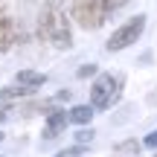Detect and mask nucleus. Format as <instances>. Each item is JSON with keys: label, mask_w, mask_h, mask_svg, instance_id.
<instances>
[{"label": "nucleus", "mask_w": 157, "mask_h": 157, "mask_svg": "<svg viewBox=\"0 0 157 157\" xmlns=\"http://www.w3.org/2000/svg\"><path fill=\"white\" fill-rule=\"evenodd\" d=\"M38 35L44 41H50L52 47H58V50H70V44H73V38H70V26H67V17L61 15V12L56 9H47L44 15H41L38 21Z\"/></svg>", "instance_id": "f257e3e1"}, {"label": "nucleus", "mask_w": 157, "mask_h": 157, "mask_svg": "<svg viewBox=\"0 0 157 157\" xmlns=\"http://www.w3.org/2000/svg\"><path fill=\"white\" fill-rule=\"evenodd\" d=\"M108 12H111V0H76L70 15L78 26L84 29H99L105 23Z\"/></svg>", "instance_id": "f03ea898"}, {"label": "nucleus", "mask_w": 157, "mask_h": 157, "mask_svg": "<svg viewBox=\"0 0 157 157\" xmlns=\"http://www.w3.org/2000/svg\"><path fill=\"white\" fill-rule=\"evenodd\" d=\"M143 29H146V15L131 17L128 23H122V26H119L117 32L108 38V50L117 52V50H125V47H131V44H134V41L143 35Z\"/></svg>", "instance_id": "7ed1b4c3"}, {"label": "nucleus", "mask_w": 157, "mask_h": 157, "mask_svg": "<svg viewBox=\"0 0 157 157\" xmlns=\"http://www.w3.org/2000/svg\"><path fill=\"white\" fill-rule=\"evenodd\" d=\"M117 96H119L117 78L108 76V73H102L93 82V87H90V105H93V108H108L111 102H117Z\"/></svg>", "instance_id": "20e7f679"}, {"label": "nucleus", "mask_w": 157, "mask_h": 157, "mask_svg": "<svg viewBox=\"0 0 157 157\" xmlns=\"http://www.w3.org/2000/svg\"><path fill=\"white\" fill-rule=\"evenodd\" d=\"M17 41V32H15V23H12V17L0 15V52H6L12 44Z\"/></svg>", "instance_id": "39448f33"}, {"label": "nucleus", "mask_w": 157, "mask_h": 157, "mask_svg": "<svg viewBox=\"0 0 157 157\" xmlns=\"http://www.w3.org/2000/svg\"><path fill=\"white\" fill-rule=\"evenodd\" d=\"M70 119H67V113L64 111H56V113H50V119H47V128H44V137L47 140H52V137H58L64 131V125H67Z\"/></svg>", "instance_id": "423d86ee"}, {"label": "nucleus", "mask_w": 157, "mask_h": 157, "mask_svg": "<svg viewBox=\"0 0 157 157\" xmlns=\"http://www.w3.org/2000/svg\"><path fill=\"white\" fill-rule=\"evenodd\" d=\"M67 119L73 125H87L90 119H93V105H76V108H70Z\"/></svg>", "instance_id": "0eeeda50"}, {"label": "nucleus", "mask_w": 157, "mask_h": 157, "mask_svg": "<svg viewBox=\"0 0 157 157\" xmlns=\"http://www.w3.org/2000/svg\"><path fill=\"white\" fill-rule=\"evenodd\" d=\"M38 87H32V84H21L17 82L15 87H3L0 90V102H6V99H17V96H29V93H35Z\"/></svg>", "instance_id": "6e6552de"}, {"label": "nucleus", "mask_w": 157, "mask_h": 157, "mask_svg": "<svg viewBox=\"0 0 157 157\" xmlns=\"http://www.w3.org/2000/svg\"><path fill=\"white\" fill-rule=\"evenodd\" d=\"M17 82L21 84H32V87H41V84L47 82V76L35 73V70H21V73H17Z\"/></svg>", "instance_id": "1a4fd4ad"}, {"label": "nucleus", "mask_w": 157, "mask_h": 157, "mask_svg": "<svg viewBox=\"0 0 157 157\" xmlns=\"http://www.w3.org/2000/svg\"><path fill=\"white\" fill-rule=\"evenodd\" d=\"M137 148H140V146H137L134 140H128V143H119V146H117V151H128V154H134Z\"/></svg>", "instance_id": "9d476101"}, {"label": "nucleus", "mask_w": 157, "mask_h": 157, "mask_svg": "<svg viewBox=\"0 0 157 157\" xmlns=\"http://www.w3.org/2000/svg\"><path fill=\"white\" fill-rule=\"evenodd\" d=\"M78 154H84V148H82V146H76V148H64L58 157H78Z\"/></svg>", "instance_id": "9b49d317"}, {"label": "nucleus", "mask_w": 157, "mask_h": 157, "mask_svg": "<svg viewBox=\"0 0 157 157\" xmlns=\"http://www.w3.org/2000/svg\"><path fill=\"white\" fill-rule=\"evenodd\" d=\"M93 73H96V67H93V64H84V67L78 70V76H82V78H90Z\"/></svg>", "instance_id": "f8f14e48"}, {"label": "nucleus", "mask_w": 157, "mask_h": 157, "mask_svg": "<svg viewBox=\"0 0 157 157\" xmlns=\"http://www.w3.org/2000/svg\"><path fill=\"white\" fill-rule=\"evenodd\" d=\"M143 143H146L148 148H157V131H151V134H148V137H146Z\"/></svg>", "instance_id": "ddd939ff"}, {"label": "nucleus", "mask_w": 157, "mask_h": 157, "mask_svg": "<svg viewBox=\"0 0 157 157\" xmlns=\"http://www.w3.org/2000/svg\"><path fill=\"white\" fill-rule=\"evenodd\" d=\"M90 137H93V131H76V140H82V143H87Z\"/></svg>", "instance_id": "4468645a"}, {"label": "nucleus", "mask_w": 157, "mask_h": 157, "mask_svg": "<svg viewBox=\"0 0 157 157\" xmlns=\"http://www.w3.org/2000/svg\"><path fill=\"white\" fill-rule=\"evenodd\" d=\"M125 0H111V9H117V6H122Z\"/></svg>", "instance_id": "2eb2a0df"}, {"label": "nucleus", "mask_w": 157, "mask_h": 157, "mask_svg": "<svg viewBox=\"0 0 157 157\" xmlns=\"http://www.w3.org/2000/svg\"><path fill=\"white\" fill-rule=\"evenodd\" d=\"M0 119H6V111H3V108H0Z\"/></svg>", "instance_id": "dca6fc26"}, {"label": "nucleus", "mask_w": 157, "mask_h": 157, "mask_svg": "<svg viewBox=\"0 0 157 157\" xmlns=\"http://www.w3.org/2000/svg\"><path fill=\"white\" fill-rule=\"evenodd\" d=\"M0 140H3V131H0Z\"/></svg>", "instance_id": "f3484780"}]
</instances>
